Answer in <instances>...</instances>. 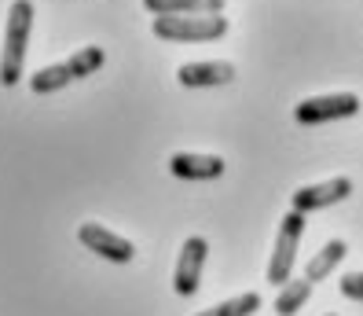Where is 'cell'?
Returning <instances> with one entry per match:
<instances>
[{"label":"cell","mask_w":363,"mask_h":316,"mask_svg":"<svg viewBox=\"0 0 363 316\" xmlns=\"http://www.w3.org/2000/svg\"><path fill=\"white\" fill-rule=\"evenodd\" d=\"M352 114H359V96H352V92L312 96V99H301L294 107V118L301 121V125H323V121L352 118Z\"/></svg>","instance_id":"5"},{"label":"cell","mask_w":363,"mask_h":316,"mask_svg":"<svg viewBox=\"0 0 363 316\" xmlns=\"http://www.w3.org/2000/svg\"><path fill=\"white\" fill-rule=\"evenodd\" d=\"M206 254H209V243L202 236H191L180 250V261H177V272H173V290L191 298L202 283V265H206Z\"/></svg>","instance_id":"7"},{"label":"cell","mask_w":363,"mask_h":316,"mask_svg":"<svg viewBox=\"0 0 363 316\" xmlns=\"http://www.w3.org/2000/svg\"><path fill=\"white\" fill-rule=\"evenodd\" d=\"M103 62H106L103 48H96V45H89V48H77V52H74L67 62H55V67L37 70V74L30 77V89H33L37 96L55 92V89H67L70 81H81V77L96 74V70L103 67Z\"/></svg>","instance_id":"2"},{"label":"cell","mask_w":363,"mask_h":316,"mask_svg":"<svg viewBox=\"0 0 363 316\" xmlns=\"http://www.w3.org/2000/svg\"><path fill=\"white\" fill-rule=\"evenodd\" d=\"M143 8L158 15H224V0H143Z\"/></svg>","instance_id":"11"},{"label":"cell","mask_w":363,"mask_h":316,"mask_svg":"<svg viewBox=\"0 0 363 316\" xmlns=\"http://www.w3.org/2000/svg\"><path fill=\"white\" fill-rule=\"evenodd\" d=\"M349 195H352V180L349 177H334V180H323V184L301 187V192L290 199V209L305 217V214H312V209H327V206L349 199Z\"/></svg>","instance_id":"8"},{"label":"cell","mask_w":363,"mask_h":316,"mask_svg":"<svg viewBox=\"0 0 363 316\" xmlns=\"http://www.w3.org/2000/svg\"><path fill=\"white\" fill-rule=\"evenodd\" d=\"M301 231H305V217L301 214H290L283 217V228H279V239H275V254L268 261V283H290L294 276V261H297V243H301Z\"/></svg>","instance_id":"4"},{"label":"cell","mask_w":363,"mask_h":316,"mask_svg":"<svg viewBox=\"0 0 363 316\" xmlns=\"http://www.w3.org/2000/svg\"><path fill=\"white\" fill-rule=\"evenodd\" d=\"M337 290L345 294V298H352V302H363V272H349Z\"/></svg>","instance_id":"15"},{"label":"cell","mask_w":363,"mask_h":316,"mask_svg":"<svg viewBox=\"0 0 363 316\" xmlns=\"http://www.w3.org/2000/svg\"><path fill=\"white\" fill-rule=\"evenodd\" d=\"M235 77L231 62H184L177 70V81L184 89H213V85H228Z\"/></svg>","instance_id":"10"},{"label":"cell","mask_w":363,"mask_h":316,"mask_svg":"<svg viewBox=\"0 0 363 316\" xmlns=\"http://www.w3.org/2000/svg\"><path fill=\"white\" fill-rule=\"evenodd\" d=\"M77 239L89 246L92 254H99V258H106V261H118V265H129L133 254H136L129 239H121L118 231L103 228V224H96V221H84V224L77 228Z\"/></svg>","instance_id":"6"},{"label":"cell","mask_w":363,"mask_h":316,"mask_svg":"<svg viewBox=\"0 0 363 316\" xmlns=\"http://www.w3.org/2000/svg\"><path fill=\"white\" fill-rule=\"evenodd\" d=\"M169 173L180 177V180H217L224 173V158L217 155H191V151H180L169 158Z\"/></svg>","instance_id":"9"},{"label":"cell","mask_w":363,"mask_h":316,"mask_svg":"<svg viewBox=\"0 0 363 316\" xmlns=\"http://www.w3.org/2000/svg\"><path fill=\"white\" fill-rule=\"evenodd\" d=\"M345 254H349V243L345 239H330V243H323L315 250V258L308 261V268H305V280L308 283H319V280H327L330 272L345 261Z\"/></svg>","instance_id":"12"},{"label":"cell","mask_w":363,"mask_h":316,"mask_svg":"<svg viewBox=\"0 0 363 316\" xmlns=\"http://www.w3.org/2000/svg\"><path fill=\"white\" fill-rule=\"evenodd\" d=\"M257 309H261V294L246 290V294H235L231 302H220V305H213L206 312H195V316H253Z\"/></svg>","instance_id":"14"},{"label":"cell","mask_w":363,"mask_h":316,"mask_svg":"<svg viewBox=\"0 0 363 316\" xmlns=\"http://www.w3.org/2000/svg\"><path fill=\"white\" fill-rule=\"evenodd\" d=\"M308 298H312V283L308 280H290L279 290V298H275V312H279V316H294V312H301V305Z\"/></svg>","instance_id":"13"},{"label":"cell","mask_w":363,"mask_h":316,"mask_svg":"<svg viewBox=\"0 0 363 316\" xmlns=\"http://www.w3.org/2000/svg\"><path fill=\"white\" fill-rule=\"evenodd\" d=\"M30 30H33V4H30V0H15L11 11H8L4 52H0V85H4V89L18 85V77H23Z\"/></svg>","instance_id":"1"},{"label":"cell","mask_w":363,"mask_h":316,"mask_svg":"<svg viewBox=\"0 0 363 316\" xmlns=\"http://www.w3.org/2000/svg\"><path fill=\"white\" fill-rule=\"evenodd\" d=\"M228 33L224 15H158L155 37L162 40H220Z\"/></svg>","instance_id":"3"}]
</instances>
